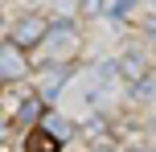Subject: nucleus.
I'll use <instances>...</instances> for the list:
<instances>
[{
  "instance_id": "nucleus-13",
  "label": "nucleus",
  "mask_w": 156,
  "mask_h": 152,
  "mask_svg": "<svg viewBox=\"0 0 156 152\" xmlns=\"http://www.w3.org/2000/svg\"><path fill=\"white\" fill-rule=\"evenodd\" d=\"M0 33H4V16H0Z\"/></svg>"
},
{
  "instance_id": "nucleus-11",
  "label": "nucleus",
  "mask_w": 156,
  "mask_h": 152,
  "mask_svg": "<svg viewBox=\"0 0 156 152\" xmlns=\"http://www.w3.org/2000/svg\"><path fill=\"white\" fill-rule=\"evenodd\" d=\"M144 37H148V41H152V45H156V12L148 16V21H144Z\"/></svg>"
},
{
  "instance_id": "nucleus-7",
  "label": "nucleus",
  "mask_w": 156,
  "mask_h": 152,
  "mask_svg": "<svg viewBox=\"0 0 156 152\" xmlns=\"http://www.w3.org/2000/svg\"><path fill=\"white\" fill-rule=\"evenodd\" d=\"M41 115H45V99H41L37 90H33V95H25V99H21V107H16V119L37 128V123H41Z\"/></svg>"
},
{
  "instance_id": "nucleus-9",
  "label": "nucleus",
  "mask_w": 156,
  "mask_h": 152,
  "mask_svg": "<svg viewBox=\"0 0 156 152\" xmlns=\"http://www.w3.org/2000/svg\"><path fill=\"white\" fill-rule=\"evenodd\" d=\"M136 8V0H111L107 8H103V16H111V21H119V16H127Z\"/></svg>"
},
{
  "instance_id": "nucleus-8",
  "label": "nucleus",
  "mask_w": 156,
  "mask_h": 152,
  "mask_svg": "<svg viewBox=\"0 0 156 152\" xmlns=\"http://www.w3.org/2000/svg\"><path fill=\"white\" fill-rule=\"evenodd\" d=\"M41 128H45L49 136L58 140V144H66V140L74 136V128H70V119H66V115H54V111H45V115H41Z\"/></svg>"
},
{
  "instance_id": "nucleus-2",
  "label": "nucleus",
  "mask_w": 156,
  "mask_h": 152,
  "mask_svg": "<svg viewBox=\"0 0 156 152\" xmlns=\"http://www.w3.org/2000/svg\"><path fill=\"white\" fill-rule=\"evenodd\" d=\"M45 33H49V16H41V12H21V16L12 21L8 41L21 45V49H37L41 41H45Z\"/></svg>"
},
{
  "instance_id": "nucleus-3",
  "label": "nucleus",
  "mask_w": 156,
  "mask_h": 152,
  "mask_svg": "<svg viewBox=\"0 0 156 152\" xmlns=\"http://www.w3.org/2000/svg\"><path fill=\"white\" fill-rule=\"evenodd\" d=\"M25 74H29L25 49L12 41H0V82H25Z\"/></svg>"
},
{
  "instance_id": "nucleus-4",
  "label": "nucleus",
  "mask_w": 156,
  "mask_h": 152,
  "mask_svg": "<svg viewBox=\"0 0 156 152\" xmlns=\"http://www.w3.org/2000/svg\"><path fill=\"white\" fill-rule=\"evenodd\" d=\"M41 87H37V95L45 99V103H54L58 95L66 90V82L74 78V62H58V66H41Z\"/></svg>"
},
{
  "instance_id": "nucleus-1",
  "label": "nucleus",
  "mask_w": 156,
  "mask_h": 152,
  "mask_svg": "<svg viewBox=\"0 0 156 152\" xmlns=\"http://www.w3.org/2000/svg\"><path fill=\"white\" fill-rule=\"evenodd\" d=\"M45 54L41 66H58V62H74L78 45H82V33H78L74 16H49V33H45Z\"/></svg>"
},
{
  "instance_id": "nucleus-6",
  "label": "nucleus",
  "mask_w": 156,
  "mask_h": 152,
  "mask_svg": "<svg viewBox=\"0 0 156 152\" xmlns=\"http://www.w3.org/2000/svg\"><path fill=\"white\" fill-rule=\"evenodd\" d=\"M25 152H62V144H58V140H54V136H49V132L37 123V128H29V132H25Z\"/></svg>"
},
{
  "instance_id": "nucleus-5",
  "label": "nucleus",
  "mask_w": 156,
  "mask_h": 152,
  "mask_svg": "<svg viewBox=\"0 0 156 152\" xmlns=\"http://www.w3.org/2000/svg\"><path fill=\"white\" fill-rule=\"evenodd\" d=\"M148 54H140V49H127L123 58H119V74H123V82H132V87H140V82H148Z\"/></svg>"
},
{
  "instance_id": "nucleus-10",
  "label": "nucleus",
  "mask_w": 156,
  "mask_h": 152,
  "mask_svg": "<svg viewBox=\"0 0 156 152\" xmlns=\"http://www.w3.org/2000/svg\"><path fill=\"white\" fill-rule=\"evenodd\" d=\"M103 8H107V4H103V0H82V12H90V16H99Z\"/></svg>"
},
{
  "instance_id": "nucleus-12",
  "label": "nucleus",
  "mask_w": 156,
  "mask_h": 152,
  "mask_svg": "<svg viewBox=\"0 0 156 152\" xmlns=\"http://www.w3.org/2000/svg\"><path fill=\"white\" fill-rule=\"evenodd\" d=\"M4 136H8V123H4V119H0V140H4Z\"/></svg>"
}]
</instances>
